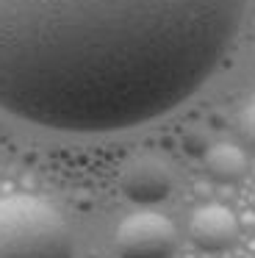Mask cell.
I'll use <instances>...</instances> for the list:
<instances>
[{"label": "cell", "instance_id": "1", "mask_svg": "<svg viewBox=\"0 0 255 258\" xmlns=\"http://www.w3.org/2000/svg\"><path fill=\"white\" fill-rule=\"evenodd\" d=\"M247 0H0V111L114 134L186 103L225 58Z\"/></svg>", "mask_w": 255, "mask_h": 258}, {"label": "cell", "instance_id": "2", "mask_svg": "<svg viewBox=\"0 0 255 258\" xmlns=\"http://www.w3.org/2000/svg\"><path fill=\"white\" fill-rule=\"evenodd\" d=\"M58 208L33 195L0 197V258H72Z\"/></svg>", "mask_w": 255, "mask_h": 258}, {"label": "cell", "instance_id": "3", "mask_svg": "<svg viewBox=\"0 0 255 258\" xmlns=\"http://www.w3.org/2000/svg\"><path fill=\"white\" fill-rule=\"evenodd\" d=\"M114 244L119 258H172L177 247V233L164 214L139 211L122 219Z\"/></svg>", "mask_w": 255, "mask_h": 258}, {"label": "cell", "instance_id": "4", "mask_svg": "<svg viewBox=\"0 0 255 258\" xmlns=\"http://www.w3.org/2000/svg\"><path fill=\"white\" fill-rule=\"evenodd\" d=\"M188 236L192 241L205 252H222L227 247L236 244L238 239V219L236 214L227 206L219 203H208V206H200L192 214V222H188Z\"/></svg>", "mask_w": 255, "mask_h": 258}, {"label": "cell", "instance_id": "5", "mask_svg": "<svg viewBox=\"0 0 255 258\" xmlns=\"http://www.w3.org/2000/svg\"><path fill=\"white\" fill-rule=\"evenodd\" d=\"M172 183L175 180H172L169 167L150 156L131 161L122 172V191L128 195V200L139 203V206H153V203L166 200Z\"/></svg>", "mask_w": 255, "mask_h": 258}, {"label": "cell", "instance_id": "6", "mask_svg": "<svg viewBox=\"0 0 255 258\" xmlns=\"http://www.w3.org/2000/svg\"><path fill=\"white\" fill-rule=\"evenodd\" d=\"M205 169L214 180L222 183H233V180L244 178L247 172V153L241 147L230 145V142H216L205 150Z\"/></svg>", "mask_w": 255, "mask_h": 258}, {"label": "cell", "instance_id": "7", "mask_svg": "<svg viewBox=\"0 0 255 258\" xmlns=\"http://www.w3.org/2000/svg\"><path fill=\"white\" fill-rule=\"evenodd\" d=\"M238 131H241L244 142L255 147V100L241 108V114H238Z\"/></svg>", "mask_w": 255, "mask_h": 258}]
</instances>
